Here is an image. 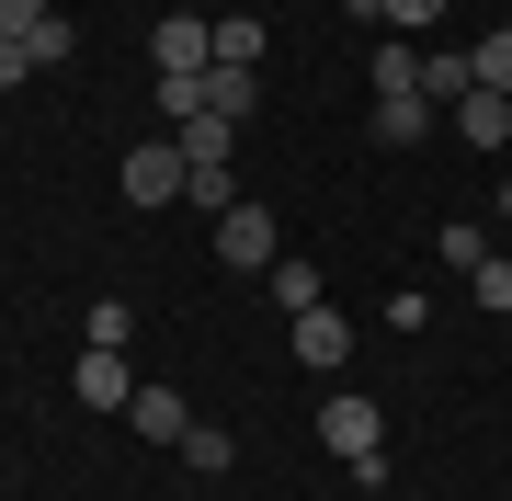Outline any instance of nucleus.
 <instances>
[{"label": "nucleus", "mask_w": 512, "mask_h": 501, "mask_svg": "<svg viewBox=\"0 0 512 501\" xmlns=\"http://www.w3.org/2000/svg\"><path fill=\"white\" fill-rule=\"evenodd\" d=\"M217 262H228V274H274V262H285V228H274L262 194H239L228 217H217Z\"/></svg>", "instance_id": "obj_1"}, {"label": "nucleus", "mask_w": 512, "mask_h": 501, "mask_svg": "<svg viewBox=\"0 0 512 501\" xmlns=\"http://www.w3.org/2000/svg\"><path fill=\"white\" fill-rule=\"evenodd\" d=\"M114 183H126V205H137V217H160V205H183V137H137Z\"/></svg>", "instance_id": "obj_2"}, {"label": "nucleus", "mask_w": 512, "mask_h": 501, "mask_svg": "<svg viewBox=\"0 0 512 501\" xmlns=\"http://www.w3.org/2000/svg\"><path fill=\"white\" fill-rule=\"evenodd\" d=\"M319 445L342 456V467H353V456H387V410H376L365 388H330V399H319Z\"/></svg>", "instance_id": "obj_3"}, {"label": "nucleus", "mask_w": 512, "mask_h": 501, "mask_svg": "<svg viewBox=\"0 0 512 501\" xmlns=\"http://www.w3.org/2000/svg\"><path fill=\"white\" fill-rule=\"evenodd\" d=\"M285 353H296V365H319V376H342V365H353V319L330 308V297L296 308V319H285Z\"/></svg>", "instance_id": "obj_4"}, {"label": "nucleus", "mask_w": 512, "mask_h": 501, "mask_svg": "<svg viewBox=\"0 0 512 501\" xmlns=\"http://www.w3.org/2000/svg\"><path fill=\"white\" fill-rule=\"evenodd\" d=\"M69 399H80V410H126V399H137V365H126L114 342H80V365H69Z\"/></svg>", "instance_id": "obj_5"}, {"label": "nucleus", "mask_w": 512, "mask_h": 501, "mask_svg": "<svg viewBox=\"0 0 512 501\" xmlns=\"http://www.w3.org/2000/svg\"><path fill=\"white\" fill-rule=\"evenodd\" d=\"M126 422L148 433V445H183V433H194V399H183V388H171V376H148V388L126 399Z\"/></svg>", "instance_id": "obj_6"}, {"label": "nucleus", "mask_w": 512, "mask_h": 501, "mask_svg": "<svg viewBox=\"0 0 512 501\" xmlns=\"http://www.w3.org/2000/svg\"><path fill=\"white\" fill-rule=\"evenodd\" d=\"M148 57H160V80H171V69H217V23H194V12H171L160 35H148Z\"/></svg>", "instance_id": "obj_7"}, {"label": "nucleus", "mask_w": 512, "mask_h": 501, "mask_svg": "<svg viewBox=\"0 0 512 501\" xmlns=\"http://www.w3.org/2000/svg\"><path fill=\"white\" fill-rule=\"evenodd\" d=\"M478 92V69H467V46H421V103H433V114H456Z\"/></svg>", "instance_id": "obj_8"}, {"label": "nucleus", "mask_w": 512, "mask_h": 501, "mask_svg": "<svg viewBox=\"0 0 512 501\" xmlns=\"http://www.w3.org/2000/svg\"><path fill=\"white\" fill-rule=\"evenodd\" d=\"M433 137V103L421 92H376V149H421Z\"/></svg>", "instance_id": "obj_9"}, {"label": "nucleus", "mask_w": 512, "mask_h": 501, "mask_svg": "<svg viewBox=\"0 0 512 501\" xmlns=\"http://www.w3.org/2000/svg\"><path fill=\"white\" fill-rule=\"evenodd\" d=\"M444 126H456L467 149H512V103H501V92H467L456 114H444Z\"/></svg>", "instance_id": "obj_10"}, {"label": "nucleus", "mask_w": 512, "mask_h": 501, "mask_svg": "<svg viewBox=\"0 0 512 501\" xmlns=\"http://www.w3.org/2000/svg\"><path fill=\"white\" fill-rule=\"evenodd\" d=\"M251 103H262V80H251V69H205V114H228V126H251Z\"/></svg>", "instance_id": "obj_11"}, {"label": "nucleus", "mask_w": 512, "mask_h": 501, "mask_svg": "<svg viewBox=\"0 0 512 501\" xmlns=\"http://www.w3.org/2000/svg\"><path fill=\"white\" fill-rule=\"evenodd\" d=\"M171 137H183V160H239V126H228V114H194V126H171Z\"/></svg>", "instance_id": "obj_12"}, {"label": "nucleus", "mask_w": 512, "mask_h": 501, "mask_svg": "<svg viewBox=\"0 0 512 501\" xmlns=\"http://www.w3.org/2000/svg\"><path fill=\"white\" fill-rule=\"evenodd\" d=\"M23 57H35V69H69V57H80V23H69V12H46L35 35H23Z\"/></svg>", "instance_id": "obj_13"}, {"label": "nucleus", "mask_w": 512, "mask_h": 501, "mask_svg": "<svg viewBox=\"0 0 512 501\" xmlns=\"http://www.w3.org/2000/svg\"><path fill=\"white\" fill-rule=\"evenodd\" d=\"M365 69H376V92H421V46H410V35H387Z\"/></svg>", "instance_id": "obj_14"}, {"label": "nucleus", "mask_w": 512, "mask_h": 501, "mask_svg": "<svg viewBox=\"0 0 512 501\" xmlns=\"http://www.w3.org/2000/svg\"><path fill=\"white\" fill-rule=\"evenodd\" d=\"M433 262H444V274H478V262H490V240H478L467 217H444V228H433Z\"/></svg>", "instance_id": "obj_15"}, {"label": "nucleus", "mask_w": 512, "mask_h": 501, "mask_svg": "<svg viewBox=\"0 0 512 501\" xmlns=\"http://www.w3.org/2000/svg\"><path fill=\"white\" fill-rule=\"evenodd\" d=\"M319 297H330V285H319V262H296V251H285V262H274V308L296 319V308H319Z\"/></svg>", "instance_id": "obj_16"}, {"label": "nucleus", "mask_w": 512, "mask_h": 501, "mask_svg": "<svg viewBox=\"0 0 512 501\" xmlns=\"http://www.w3.org/2000/svg\"><path fill=\"white\" fill-rule=\"evenodd\" d=\"M467 69H478V92H501V103H512V23H501V35H478V46H467Z\"/></svg>", "instance_id": "obj_17"}, {"label": "nucleus", "mask_w": 512, "mask_h": 501, "mask_svg": "<svg viewBox=\"0 0 512 501\" xmlns=\"http://www.w3.org/2000/svg\"><path fill=\"white\" fill-rule=\"evenodd\" d=\"M217 69H262V23H251V12L217 23Z\"/></svg>", "instance_id": "obj_18"}, {"label": "nucleus", "mask_w": 512, "mask_h": 501, "mask_svg": "<svg viewBox=\"0 0 512 501\" xmlns=\"http://www.w3.org/2000/svg\"><path fill=\"white\" fill-rule=\"evenodd\" d=\"M171 456H183V467H205V479H228V456H239V445H228L217 422H194V433H183V445H171Z\"/></svg>", "instance_id": "obj_19"}, {"label": "nucleus", "mask_w": 512, "mask_h": 501, "mask_svg": "<svg viewBox=\"0 0 512 501\" xmlns=\"http://www.w3.org/2000/svg\"><path fill=\"white\" fill-rule=\"evenodd\" d=\"M80 342H114V353H126V342H137V319H126V297H92V319H80Z\"/></svg>", "instance_id": "obj_20"}, {"label": "nucleus", "mask_w": 512, "mask_h": 501, "mask_svg": "<svg viewBox=\"0 0 512 501\" xmlns=\"http://www.w3.org/2000/svg\"><path fill=\"white\" fill-rule=\"evenodd\" d=\"M467 297H478V308H501V319H512V251H490V262H478V274H467Z\"/></svg>", "instance_id": "obj_21"}, {"label": "nucleus", "mask_w": 512, "mask_h": 501, "mask_svg": "<svg viewBox=\"0 0 512 501\" xmlns=\"http://www.w3.org/2000/svg\"><path fill=\"white\" fill-rule=\"evenodd\" d=\"M433 23H444V0H387V35H410V46H421Z\"/></svg>", "instance_id": "obj_22"}, {"label": "nucleus", "mask_w": 512, "mask_h": 501, "mask_svg": "<svg viewBox=\"0 0 512 501\" xmlns=\"http://www.w3.org/2000/svg\"><path fill=\"white\" fill-rule=\"evenodd\" d=\"M46 12H57V0H0V35H35Z\"/></svg>", "instance_id": "obj_23"}, {"label": "nucleus", "mask_w": 512, "mask_h": 501, "mask_svg": "<svg viewBox=\"0 0 512 501\" xmlns=\"http://www.w3.org/2000/svg\"><path fill=\"white\" fill-rule=\"evenodd\" d=\"M35 80V57H23V35H0V92H23Z\"/></svg>", "instance_id": "obj_24"}, {"label": "nucleus", "mask_w": 512, "mask_h": 501, "mask_svg": "<svg viewBox=\"0 0 512 501\" xmlns=\"http://www.w3.org/2000/svg\"><path fill=\"white\" fill-rule=\"evenodd\" d=\"M342 12H353V23H387V0H342Z\"/></svg>", "instance_id": "obj_25"}, {"label": "nucleus", "mask_w": 512, "mask_h": 501, "mask_svg": "<svg viewBox=\"0 0 512 501\" xmlns=\"http://www.w3.org/2000/svg\"><path fill=\"white\" fill-rule=\"evenodd\" d=\"M501 217H512V160H501Z\"/></svg>", "instance_id": "obj_26"}]
</instances>
